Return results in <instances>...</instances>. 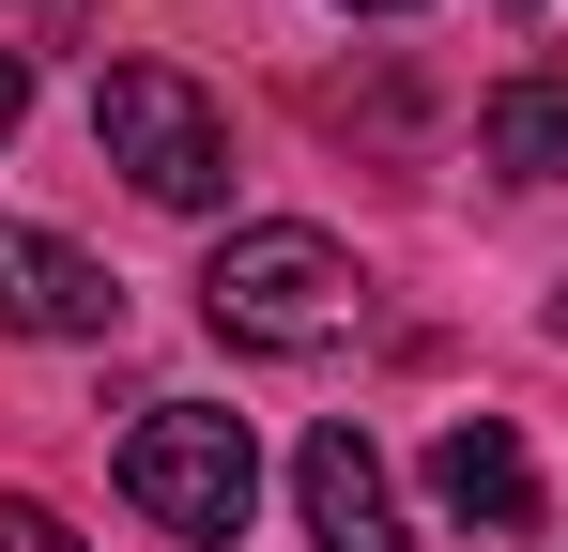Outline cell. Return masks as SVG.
I'll return each instance as SVG.
<instances>
[{
	"mask_svg": "<svg viewBox=\"0 0 568 552\" xmlns=\"http://www.w3.org/2000/svg\"><path fill=\"white\" fill-rule=\"evenodd\" d=\"M354 246L338 231H292V215H262V231H231L215 262H200V307H215V338L231 354H323V338H354Z\"/></svg>",
	"mask_w": 568,
	"mask_h": 552,
	"instance_id": "1",
	"label": "cell"
},
{
	"mask_svg": "<svg viewBox=\"0 0 568 552\" xmlns=\"http://www.w3.org/2000/svg\"><path fill=\"white\" fill-rule=\"evenodd\" d=\"M93 139H108V170L139 184L154 215H215L231 200V123H215V92L185 62H108L93 78Z\"/></svg>",
	"mask_w": 568,
	"mask_h": 552,
	"instance_id": "2",
	"label": "cell"
},
{
	"mask_svg": "<svg viewBox=\"0 0 568 552\" xmlns=\"http://www.w3.org/2000/svg\"><path fill=\"white\" fill-rule=\"evenodd\" d=\"M123 507H139L154 538H185V552H231V538H246V507H262V446H246V415L154 399L139 446H123Z\"/></svg>",
	"mask_w": 568,
	"mask_h": 552,
	"instance_id": "3",
	"label": "cell"
},
{
	"mask_svg": "<svg viewBox=\"0 0 568 552\" xmlns=\"http://www.w3.org/2000/svg\"><path fill=\"white\" fill-rule=\"evenodd\" d=\"M292 507H307V538H323V552H415V538H399V491H384V460H369L354 415H323V430H307Z\"/></svg>",
	"mask_w": 568,
	"mask_h": 552,
	"instance_id": "4",
	"label": "cell"
},
{
	"mask_svg": "<svg viewBox=\"0 0 568 552\" xmlns=\"http://www.w3.org/2000/svg\"><path fill=\"white\" fill-rule=\"evenodd\" d=\"M0 323H16V338H108L123 292H108V262L62 246V231H0Z\"/></svg>",
	"mask_w": 568,
	"mask_h": 552,
	"instance_id": "5",
	"label": "cell"
},
{
	"mask_svg": "<svg viewBox=\"0 0 568 552\" xmlns=\"http://www.w3.org/2000/svg\"><path fill=\"white\" fill-rule=\"evenodd\" d=\"M430 507L462 522V538H538V460L507 415H462L446 446H430Z\"/></svg>",
	"mask_w": 568,
	"mask_h": 552,
	"instance_id": "6",
	"label": "cell"
},
{
	"mask_svg": "<svg viewBox=\"0 0 568 552\" xmlns=\"http://www.w3.org/2000/svg\"><path fill=\"white\" fill-rule=\"evenodd\" d=\"M476 139H491V170H523V184H568V62H523V78H491Z\"/></svg>",
	"mask_w": 568,
	"mask_h": 552,
	"instance_id": "7",
	"label": "cell"
},
{
	"mask_svg": "<svg viewBox=\"0 0 568 552\" xmlns=\"http://www.w3.org/2000/svg\"><path fill=\"white\" fill-rule=\"evenodd\" d=\"M0 552H78V522H62L47 491H0Z\"/></svg>",
	"mask_w": 568,
	"mask_h": 552,
	"instance_id": "8",
	"label": "cell"
},
{
	"mask_svg": "<svg viewBox=\"0 0 568 552\" xmlns=\"http://www.w3.org/2000/svg\"><path fill=\"white\" fill-rule=\"evenodd\" d=\"M16 123H31V62L0 47V139H16Z\"/></svg>",
	"mask_w": 568,
	"mask_h": 552,
	"instance_id": "9",
	"label": "cell"
},
{
	"mask_svg": "<svg viewBox=\"0 0 568 552\" xmlns=\"http://www.w3.org/2000/svg\"><path fill=\"white\" fill-rule=\"evenodd\" d=\"M491 16H507V31H538V47L568 31V0H491Z\"/></svg>",
	"mask_w": 568,
	"mask_h": 552,
	"instance_id": "10",
	"label": "cell"
},
{
	"mask_svg": "<svg viewBox=\"0 0 568 552\" xmlns=\"http://www.w3.org/2000/svg\"><path fill=\"white\" fill-rule=\"evenodd\" d=\"M338 16H415V0H338Z\"/></svg>",
	"mask_w": 568,
	"mask_h": 552,
	"instance_id": "11",
	"label": "cell"
},
{
	"mask_svg": "<svg viewBox=\"0 0 568 552\" xmlns=\"http://www.w3.org/2000/svg\"><path fill=\"white\" fill-rule=\"evenodd\" d=\"M554 338H568V307H554Z\"/></svg>",
	"mask_w": 568,
	"mask_h": 552,
	"instance_id": "12",
	"label": "cell"
}]
</instances>
